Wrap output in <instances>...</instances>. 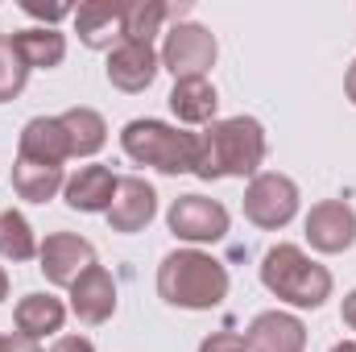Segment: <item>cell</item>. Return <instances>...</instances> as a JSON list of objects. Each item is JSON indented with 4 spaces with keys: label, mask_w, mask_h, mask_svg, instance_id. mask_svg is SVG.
<instances>
[{
    "label": "cell",
    "mask_w": 356,
    "mask_h": 352,
    "mask_svg": "<svg viewBox=\"0 0 356 352\" xmlns=\"http://www.w3.org/2000/svg\"><path fill=\"white\" fill-rule=\"evenodd\" d=\"M166 224L186 245H216L228 237V207L207 195H178L166 211Z\"/></svg>",
    "instance_id": "cell-6"
},
{
    "label": "cell",
    "mask_w": 356,
    "mask_h": 352,
    "mask_svg": "<svg viewBox=\"0 0 356 352\" xmlns=\"http://www.w3.org/2000/svg\"><path fill=\"white\" fill-rule=\"evenodd\" d=\"M38 269L46 273V282L50 286H75L79 282V273H88L91 265H95V249H91V241L83 237H75V232H50L46 241H42V249H38Z\"/></svg>",
    "instance_id": "cell-8"
},
{
    "label": "cell",
    "mask_w": 356,
    "mask_h": 352,
    "mask_svg": "<svg viewBox=\"0 0 356 352\" xmlns=\"http://www.w3.org/2000/svg\"><path fill=\"white\" fill-rule=\"evenodd\" d=\"M75 29L88 50H112L124 42V4L108 0H88L75 8Z\"/></svg>",
    "instance_id": "cell-14"
},
{
    "label": "cell",
    "mask_w": 356,
    "mask_h": 352,
    "mask_svg": "<svg viewBox=\"0 0 356 352\" xmlns=\"http://www.w3.org/2000/svg\"><path fill=\"white\" fill-rule=\"evenodd\" d=\"M158 294L182 311H211L228 298V269L203 249H175L158 265Z\"/></svg>",
    "instance_id": "cell-2"
},
{
    "label": "cell",
    "mask_w": 356,
    "mask_h": 352,
    "mask_svg": "<svg viewBox=\"0 0 356 352\" xmlns=\"http://www.w3.org/2000/svg\"><path fill=\"white\" fill-rule=\"evenodd\" d=\"M249 352H307V328L298 315L286 311H261L249 332H245Z\"/></svg>",
    "instance_id": "cell-12"
},
{
    "label": "cell",
    "mask_w": 356,
    "mask_h": 352,
    "mask_svg": "<svg viewBox=\"0 0 356 352\" xmlns=\"http://www.w3.org/2000/svg\"><path fill=\"white\" fill-rule=\"evenodd\" d=\"M266 162V129L253 116H228L207 125V133H199V150H195V170L191 175L211 182V178H245L261 170Z\"/></svg>",
    "instance_id": "cell-1"
},
{
    "label": "cell",
    "mask_w": 356,
    "mask_h": 352,
    "mask_svg": "<svg viewBox=\"0 0 356 352\" xmlns=\"http://www.w3.org/2000/svg\"><path fill=\"white\" fill-rule=\"evenodd\" d=\"M0 352H42V349H38V340H29V336H21V332H17V336H4V332H0Z\"/></svg>",
    "instance_id": "cell-27"
},
{
    "label": "cell",
    "mask_w": 356,
    "mask_h": 352,
    "mask_svg": "<svg viewBox=\"0 0 356 352\" xmlns=\"http://www.w3.org/2000/svg\"><path fill=\"white\" fill-rule=\"evenodd\" d=\"M344 91H348V99L356 104V58H353V67H348V75H344Z\"/></svg>",
    "instance_id": "cell-30"
},
{
    "label": "cell",
    "mask_w": 356,
    "mask_h": 352,
    "mask_svg": "<svg viewBox=\"0 0 356 352\" xmlns=\"http://www.w3.org/2000/svg\"><path fill=\"white\" fill-rule=\"evenodd\" d=\"M154 211H158V195H154V186H149L145 178L129 175V178L116 182L112 207H108L104 216H108L112 232H141V228L154 220Z\"/></svg>",
    "instance_id": "cell-11"
},
{
    "label": "cell",
    "mask_w": 356,
    "mask_h": 352,
    "mask_svg": "<svg viewBox=\"0 0 356 352\" xmlns=\"http://www.w3.org/2000/svg\"><path fill=\"white\" fill-rule=\"evenodd\" d=\"M186 8H170L162 0H133L124 4V42H154L166 17H182Z\"/></svg>",
    "instance_id": "cell-22"
},
{
    "label": "cell",
    "mask_w": 356,
    "mask_h": 352,
    "mask_svg": "<svg viewBox=\"0 0 356 352\" xmlns=\"http://www.w3.org/2000/svg\"><path fill=\"white\" fill-rule=\"evenodd\" d=\"M63 133H67V145H71V158H91L104 150L108 141V125L95 108H67L63 116Z\"/></svg>",
    "instance_id": "cell-20"
},
{
    "label": "cell",
    "mask_w": 356,
    "mask_h": 352,
    "mask_svg": "<svg viewBox=\"0 0 356 352\" xmlns=\"http://www.w3.org/2000/svg\"><path fill=\"white\" fill-rule=\"evenodd\" d=\"M340 319H344V323H348V328L356 332V290H348V294H344V307H340Z\"/></svg>",
    "instance_id": "cell-29"
},
{
    "label": "cell",
    "mask_w": 356,
    "mask_h": 352,
    "mask_svg": "<svg viewBox=\"0 0 356 352\" xmlns=\"http://www.w3.org/2000/svg\"><path fill=\"white\" fill-rule=\"evenodd\" d=\"M116 182L120 178L112 175L108 166H99V162L79 166L75 175L67 178V186H63L67 207H75V211H108L112 207V195H116Z\"/></svg>",
    "instance_id": "cell-15"
},
{
    "label": "cell",
    "mask_w": 356,
    "mask_h": 352,
    "mask_svg": "<svg viewBox=\"0 0 356 352\" xmlns=\"http://www.w3.org/2000/svg\"><path fill=\"white\" fill-rule=\"evenodd\" d=\"M38 237H33V228H29V220L21 216V211H0V257H8V262H29V257H38Z\"/></svg>",
    "instance_id": "cell-23"
},
{
    "label": "cell",
    "mask_w": 356,
    "mask_h": 352,
    "mask_svg": "<svg viewBox=\"0 0 356 352\" xmlns=\"http://www.w3.org/2000/svg\"><path fill=\"white\" fill-rule=\"evenodd\" d=\"M332 352H356V340H340V344H336Z\"/></svg>",
    "instance_id": "cell-32"
},
{
    "label": "cell",
    "mask_w": 356,
    "mask_h": 352,
    "mask_svg": "<svg viewBox=\"0 0 356 352\" xmlns=\"http://www.w3.org/2000/svg\"><path fill=\"white\" fill-rule=\"evenodd\" d=\"M158 67H162V58L154 54L149 42H120L108 50V83L129 95L149 88L158 79Z\"/></svg>",
    "instance_id": "cell-10"
},
{
    "label": "cell",
    "mask_w": 356,
    "mask_h": 352,
    "mask_svg": "<svg viewBox=\"0 0 356 352\" xmlns=\"http://www.w3.org/2000/svg\"><path fill=\"white\" fill-rule=\"evenodd\" d=\"M71 311L79 315V323H108L116 315V282L104 265H91L88 273H79V282L71 286Z\"/></svg>",
    "instance_id": "cell-13"
},
{
    "label": "cell",
    "mask_w": 356,
    "mask_h": 352,
    "mask_svg": "<svg viewBox=\"0 0 356 352\" xmlns=\"http://www.w3.org/2000/svg\"><path fill=\"white\" fill-rule=\"evenodd\" d=\"M307 241L315 253H344L356 241V211L344 199H323L307 216Z\"/></svg>",
    "instance_id": "cell-9"
},
{
    "label": "cell",
    "mask_w": 356,
    "mask_h": 352,
    "mask_svg": "<svg viewBox=\"0 0 356 352\" xmlns=\"http://www.w3.org/2000/svg\"><path fill=\"white\" fill-rule=\"evenodd\" d=\"M216 104L220 95L207 79H178L170 91V112L182 125H216Z\"/></svg>",
    "instance_id": "cell-19"
},
{
    "label": "cell",
    "mask_w": 356,
    "mask_h": 352,
    "mask_svg": "<svg viewBox=\"0 0 356 352\" xmlns=\"http://www.w3.org/2000/svg\"><path fill=\"white\" fill-rule=\"evenodd\" d=\"M216 54H220L216 33L195 21H178L162 42V67L175 75V83L178 79H207V71L216 67Z\"/></svg>",
    "instance_id": "cell-5"
},
{
    "label": "cell",
    "mask_w": 356,
    "mask_h": 352,
    "mask_svg": "<svg viewBox=\"0 0 356 352\" xmlns=\"http://www.w3.org/2000/svg\"><path fill=\"white\" fill-rule=\"evenodd\" d=\"M67 186L63 166H50V162H33V158H17L13 162V191L29 203H46L54 199L58 191Z\"/></svg>",
    "instance_id": "cell-18"
},
{
    "label": "cell",
    "mask_w": 356,
    "mask_h": 352,
    "mask_svg": "<svg viewBox=\"0 0 356 352\" xmlns=\"http://www.w3.org/2000/svg\"><path fill=\"white\" fill-rule=\"evenodd\" d=\"M50 352H95V349H91V340H83V336H58L50 344Z\"/></svg>",
    "instance_id": "cell-28"
},
{
    "label": "cell",
    "mask_w": 356,
    "mask_h": 352,
    "mask_svg": "<svg viewBox=\"0 0 356 352\" xmlns=\"http://www.w3.org/2000/svg\"><path fill=\"white\" fill-rule=\"evenodd\" d=\"M8 298V273H4V265H0V303Z\"/></svg>",
    "instance_id": "cell-31"
},
{
    "label": "cell",
    "mask_w": 356,
    "mask_h": 352,
    "mask_svg": "<svg viewBox=\"0 0 356 352\" xmlns=\"http://www.w3.org/2000/svg\"><path fill=\"white\" fill-rule=\"evenodd\" d=\"M25 83H29V63L17 54L13 38L0 33V104L17 99V95L25 91Z\"/></svg>",
    "instance_id": "cell-24"
},
{
    "label": "cell",
    "mask_w": 356,
    "mask_h": 352,
    "mask_svg": "<svg viewBox=\"0 0 356 352\" xmlns=\"http://www.w3.org/2000/svg\"><path fill=\"white\" fill-rule=\"evenodd\" d=\"M17 319V332L29 336V340H42L50 332H63V319H67V307L54 298V294H25L13 311Z\"/></svg>",
    "instance_id": "cell-17"
},
{
    "label": "cell",
    "mask_w": 356,
    "mask_h": 352,
    "mask_svg": "<svg viewBox=\"0 0 356 352\" xmlns=\"http://www.w3.org/2000/svg\"><path fill=\"white\" fill-rule=\"evenodd\" d=\"M199 352H249L245 344V336H236V332H216V336H207Z\"/></svg>",
    "instance_id": "cell-25"
},
{
    "label": "cell",
    "mask_w": 356,
    "mask_h": 352,
    "mask_svg": "<svg viewBox=\"0 0 356 352\" xmlns=\"http://www.w3.org/2000/svg\"><path fill=\"white\" fill-rule=\"evenodd\" d=\"M13 38V46H17V54L29 63V71L33 67H42V71H50V67H58L63 58H67V38L58 33V29H21V33H8Z\"/></svg>",
    "instance_id": "cell-21"
},
{
    "label": "cell",
    "mask_w": 356,
    "mask_h": 352,
    "mask_svg": "<svg viewBox=\"0 0 356 352\" xmlns=\"http://www.w3.org/2000/svg\"><path fill=\"white\" fill-rule=\"evenodd\" d=\"M245 216L257 224V228H286L294 216H298V186L294 178L277 175V170H266L249 182L245 191Z\"/></svg>",
    "instance_id": "cell-7"
},
{
    "label": "cell",
    "mask_w": 356,
    "mask_h": 352,
    "mask_svg": "<svg viewBox=\"0 0 356 352\" xmlns=\"http://www.w3.org/2000/svg\"><path fill=\"white\" fill-rule=\"evenodd\" d=\"M21 8H25L29 17H42V21H63V17L75 13V8H67V4H42V0H21Z\"/></svg>",
    "instance_id": "cell-26"
},
{
    "label": "cell",
    "mask_w": 356,
    "mask_h": 352,
    "mask_svg": "<svg viewBox=\"0 0 356 352\" xmlns=\"http://www.w3.org/2000/svg\"><path fill=\"white\" fill-rule=\"evenodd\" d=\"M261 282H266V290L273 298H282L290 307H302V311H315L332 298L327 265L311 262L298 245H273L261 257Z\"/></svg>",
    "instance_id": "cell-3"
},
{
    "label": "cell",
    "mask_w": 356,
    "mask_h": 352,
    "mask_svg": "<svg viewBox=\"0 0 356 352\" xmlns=\"http://www.w3.org/2000/svg\"><path fill=\"white\" fill-rule=\"evenodd\" d=\"M120 145L141 166H154L162 175H191L199 137L182 133V129L166 125V120H129L124 133H120Z\"/></svg>",
    "instance_id": "cell-4"
},
{
    "label": "cell",
    "mask_w": 356,
    "mask_h": 352,
    "mask_svg": "<svg viewBox=\"0 0 356 352\" xmlns=\"http://www.w3.org/2000/svg\"><path fill=\"white\" fill-rule=\"evenodd\" d=\"M17 158H33V162L63 166V162L71 158L63 120H58V116H33V120L21 129V150H17Z\"/></svg>",
    "instance_id": "cell-16"
}]
</instances>
